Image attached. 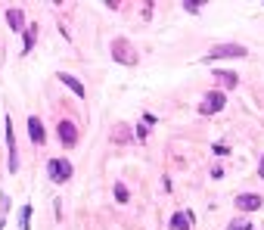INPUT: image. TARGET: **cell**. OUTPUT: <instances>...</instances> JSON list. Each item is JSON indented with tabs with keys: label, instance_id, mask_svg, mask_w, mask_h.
Returning a JSON list of instances; mask_svg holds the SVG:
<instances>
[{
	"label": "cell",
	"instance_id": "obj_1",
	"mask_svg": "<svg viewBox=\"0 0 264 230\" xmlns=\"http://www.w3.org/2000/svg\"><path fill=\"white\" fill-rule=\"evenodd\" d=\"M245 53H249V50H245L243 44H215V47L208 50L205 63H215V59H240Z\"/></svg>",
	"mask_w": 264,
	"mask_h": 230
},
{
	"label": "cell",
	"instance_id": "obj_2",
	"mask_svg": "<svg viewBox=\"0 0 264 230\" xmlns=\"http://www.w3.org/2000/svg\"><path fill=\"white\" fill-rule=\"evenodd\" d=\"M47 174H50V181L53 184H65L72 177V162H65V159H50L47 162Z\"/></svg>",
	"mask_w": 264,
	"mask_h": 230
},
{
	"label": "cell",
	"instance_id": "obj_3",
	"mask_svg": "<svg viewBox=\"0 0 264 230\" xmlns=\"http://www.w3.org/2000/svg\"><path fill=\"white\" fill-rule=\"evenodd\" d=\"M3 127H6V146H10V162H6V168H10V174H16V168H19V152H16V134H13L10 115L3 118Z\"/></svg>",
	"mask_w": 264,
	"mask_h": 230
},
{
	"label": "cell",
	"instance_id": "obj_4",
	"mask_svg": "<svg viewBox=\"0 0 264 230\" xmlns=\"http://www.w3.org/2000/svg\"><path fill=\"white\" fill-rule=\"evenodd\" d=\"M112 56L118 59V63H124V65L137 63V53H134V47L127 44V41H115V44H112Z\"/></svg>",
	"mask_w": 264,
	"mask_h": 230
},
{
	"label": "cell",
	"instance_id": "obj_5",
	"mask_svg": "<svg viewBox=\"0 0 264 230\" xmlns=\"http://www.w3.org/2000/svg\"><path fill=\"white\" fill-rule=\"evenodd\" d=\"M56 131H59V140H62V146H69V149H72L75 143H78V127H75L69 118H62Z\"/></svg>",
	"mask_w": 264,
	"mask_h": 230
},
{
	"label": "cell",
	"instance_id": "obj_6",
	"mask_svg": "<svg viewBox=\"0 0 264 230\" xmlns=\"http://www.w3.org/2000/svg\"><path fill=\"white\" fill-rule=\"evenodd\" d=\"M224 109V93L221 90H211L205 100H202V106H199V112L202 115H211V112H221Z\"/></svg>",
	"mask_w": 264,
	"mask_h": 230
},
{
	"label": "cell",
	"instance_id": "obj_7",
	"mask_svg": "<svg viewBox=\"0 0 264 230\" xmlns=\"http://www.w3.org/2000/svg\"><path fill=\"white\" fill-rule=\"evenodd\" d=\"M261 206H264V199L258 193H240V196H236V209H243V211H255Z\"/></svg>",
	"mask_w": 264,
	"mask_h": 230
},
{
	"label": "cell",
	"instance_id": "obj_8",
	"mask_svg": "<svg viewBox=\"0 0 264 230\" xmlns=\"http://www.w3.org/2000/svg\"><path fill=\"white\" fill-rule=\"evenodd\" d=\"M193 211H177V215H171V221H168V227L171 230H190L193 227Z\"/></svg>",
	"mask_w": 264,
	"mask_h": 230
},
{
	"label": "cell",
	"instance_id": "obj_9",
	"mask_svg": "<svg viewBox=\"0 0 264 230\" xmlns=\"http://www.w3.org/2000/svg\"><path fill=\"white\" fill-rule=\"evenodd\" d=\"M28 134H31V140H35V143H44L47 140V131H44V125H41L38 115L28 118Z\"/></svg>",
	"mask_w": 264,
	"mask_h": 230
},
{
	"label": "cell",
	"instance_id": "obj_10",
	"mask_svg": "<svg viewBox=\"0 0 264 230\" xmlns=\"http://www.w3.org/2000/svg\"><path fill=\"white\" fill-rule=\"evenodd\" d=\"M6 22H10L13 31H25V13L16 10V6H13V10H6Z\"/></svg>",
	"mask_w": 264,
	"mask_h": 230
},
{
	"label": "cell",
	"instance_id": "obj_11",
	"mask_svg": "<svg viewBox=\"0 0 264 230\" xmlns=\"http://www.w3.org/2000/svg\"><path fill=\"white\" fill-rule=\"evenodd\" d=\"M59 81H62L65 87H69V90L75 93V97H84V84H81L78 78H75V75H65V72H59Z\"/></svg>",
	"mask_w": 264,
	"mask_h": 230
},
{
	"label": "cell",
	"instance_id": "obj_12",
	"mask_svg": "<svg viewBox=\"0 0 264 230\" xmlns=\"http://www.w3.org/2000/svg\"><path fill=\"white\" fill-rule=\"evenodd\" d=\"M35 41H38V25H28V28H25V50H22V53H31Z\"/></svg>",
	"mask_w": 264,
	"mask_h": 230
},
{
	"label": "cell",
	"instance_id": "obj_13",
	"mask_svg": "<svg viewBox=\"0 0 264 230\" xmlns=\"http://www.w3.org/2000/svg\"><path fill=\"white\" fill-rule=\"evenodd\" d=\"M215 81H221L224 87H236V84H240V78H236L233 72H215Z\"/></svg>",
	"mask_w": 264,
	"mask_h": 230
},
{
	"label": "cell",
	"instance_id": "obj_14",
	"mask_svg": "<svg viewBox=\"0 0 264 230\" xmlns=\"http://www.w3.org/2000/svg\"><path fill=\"white\" fill-rule=\"evenodd\" d=\"M19 230H31V206H22V211H19Z\"/></svg>",
	"mask_w": 264,
	"mask_h": 230
},
{
	"label": "cell",
	"instance_id": "obj_15",
	"mask_svg": "<svg viewBox=\"0 0 264 230\" xmlns=\"http://www.w3.org/2000/svg\"><path fill=\"white\" fill-rule=\"evenodd\" d=\"M227 230H252V224L245 218H236V221H230V227Z\"/></svg>",
	"mask_w": 264,
	"mask_h": 230
},
{
	"label": "cell",
	"instance_id": "obj_16",
	"mask_svg": "<svg viewBox=\"0 0 264 230\" xmlns=\"http://www.w3.org/2000/svg\"><path fill=\"white\" fill-rule=\"evenodd\" d=\"M183 10L186 13H199L202 10V0H183Z\"/></svg>",
	"mask_w": 264,
	"mask_h": 230
},
{
	"label": "cell",
	"instance_id": "obj_17",
	"mask_svg": "<svg viewBox=\"0 0 264 230\" xmlns=\"http://www.w3.org/2000/svg\"><path fill=\"white\" fill-rule=\"evenodd\" d=\"M124 131H127V127H124V125H118V127H115V131H112V140H118V143H124V140H127V134H124Z\"/></svg>",
	"mask_w": 264,
	"mask_h": 230
},
{
	"label": "cell",
	"instance_id": "obj_18",
	"mask_svg": "<svg viewBox=\"0 0 264 230\" xmlns=\"http://www.w3.org/2000/svg\"><path fill=\"white\" fill-rule=\"evenodd\" d=\"M115 199L118 202H127V187L124 184H115Z\"/></svg>",
	"mask_w": 264,
	"mask_h": 230
},
{
	"label": "cell",
	"instance_id": "obj_19",
	"mask_svg": "<svg viewBox=\"0 0 264 230\" xmlns=\"http://www.w3.org/2000/svg\"><path fill=\"white\" fill-rule=\"evenodd\" d=\"M258 174H261V177H264V159H261V162H258Z\"/></svg>",
	"mask_w": 264,
	"mask_h": 230
},
{
	"label": "cell",
	"instance_id": "obj_20",
	"mask_svg": "<svg viewBox=\"0 0 264 230\" xmlns=\"http://www.w3.org/2000/svg\"><path fill=\"white\" fill-rule=\"evenodd\" d=\"M0 230H3V218H0Z\"/></svg>",
	"mask_w": 264,
	"mask_h": 230
}]
</instances>
